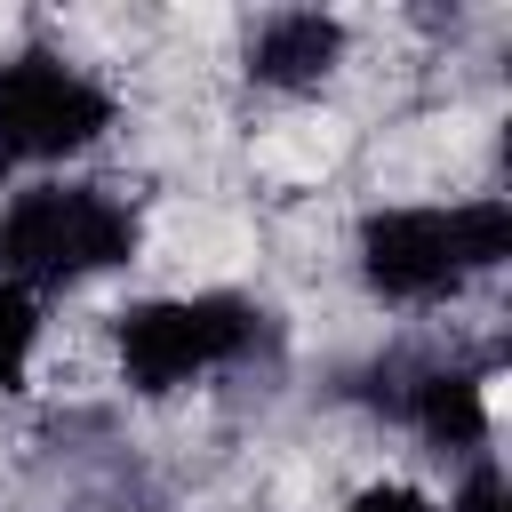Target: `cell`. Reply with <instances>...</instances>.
I'll use <instances>...</instances> for the list:
<instances>
[{
	"label": "cell",
	"mask_w": 512,
	"mask_h": 512,
	"mask_svg": "<svg viewBox=\"0 0 512 512\" xmlns=\"http://www.w3.org/2000/svg\"><path fill=\"white\" fill-rule=\"evenodd\" d=\"M136 256V216L96 184H32L0 216V264L24 280H80Z\"/></svg>",
	"instance_id": "cell-1"
},
{
	"label": "cell",
	"mask_w": 512,
	"mask_h": 512,
	"mask_svg": "<svg viewBox=\"0 0 512 512\" xmlns=\"http://www.w3.org/2000/svg\"><path fill=\"white\" fill-rule=\"evenodd\" d=\"M256 312L240 296H160L120 312V368L136 392H176L200 368H224L232 352H248Z\"/></svg>",
	"instance_id": "cell-2"
},
{
	"label": "cell",
	"mask_w": 512,
	"mask_h": 512,
	"mask_svg": "<svg viewBox=\"0 0 512 512\" xmlns=\"http://www.w3.org/2000/svg\"><path fill=\"white\" fill-rule=\"evenodd\" d=\"M112 128V96L56 64V56H8L0 64V168L24 160H64Z\"/></svg>",
	"instance_id": "cell-3"
},
{
	"label": "cell",
	"mask_w": 512,
	"mask_h": 512,
	"mask_svg": "<svg viewBox=\"0 0 512 512\" xmlns=\"http://www.w3.org/2000/svg\"><path fill=\"white\" fill-rule=\"evenodd\" d=\"M360 272L376 296L392 304H432L464 280L456 264V232H448V208H384L360 224Z\"/></svg>",
	"instance_id": "cell-4"
},
{
	"label": "cell",
	"mask_w": 512,
	"mask_h": 512,
	"mask_svg": "<svg viewBox=\"0 0 512 512\" xmlns=\"http://www.w3.org/2000/svg\"><path fill=\"white\" fill-rule=\"evenodd\" d=\"M336 56H344V24L320 16V8H280V16H264L256 40H248V72H256L264 88H312Z\"/></svg>",
	"instance_id": "cell-5"
},
{
	"label": "cell",
	"mask_w": 512,
	"mask_h": 512,
	"mask_svg": "<svg viewBox=\"0 0 512 512\" xmlns=\"http://www.w3.org/2000/svg\"><path fill=\"white\" fill-rule=\"evenodd\" d=\"M408 424H416L432 448H480V432H488L480 376H464V368H440V376H424V384L408 392Z\"/></svg>",
	"instance_id": "cell-6"
},
{
	"label": "cell",
	"mask_w": 512,
	"mask_h": 512,
	"mask_svg": "<svg viewBox=\"0 0 512 512\" xmlns=\"http://www.w3.org/2000/svg\"><path fill=\"white\" fill-rule=\"evenodd\" d=\"M448 232H456V264H464V272H488V264L512 256V208H504V200L448 208Z\"/></svg>",
	"instance_id": "cell-7"
},
{
	"label": "cell",
	"mask_w": 512,
	"mask_h": 512,
	"mask_svg": "<svg viewBox=\"0 0 512 512\" xmlns=\"http://www.w3.org/2000/svg\"><path fill=\"white\" fill-rule=\"evenodd\" d=\"M32 344H40V304H32V288L0 280V392H16V384H24Z\"/></svg>",
	"instance_id": "cell-8"
},
{
	"label": "cell",
	"mask_w": 512,
	"mask_h": 512,
	"mask_svg": "<svg viewBox=\"0 0 512 512\" xmlns=\"http://www.w3.org/2000/svg\"><path fill=\"white\" fill-rule=\"evenodd\" d=\"M352 512H432L416 488H400V480H376V488H360L352 496Z\"/></svg>",
	"instance_id": "cell-9"
},
{
	"label": "cell",
	"mask_w": 512,
	"mask_h": 512,
	"mask_svg": "<svg viewBox=\"0 0 512 512\" xmlns=\"http://www.w3.org/2000/svg\"><path fill=\"white\" fill-rule=\"evenodd\" d=\"M456 512H504V472H496V464H480V472L464 480V496H456Z\"/></svg>",
	"instance_id": "cell-10"
}]
</instances>
